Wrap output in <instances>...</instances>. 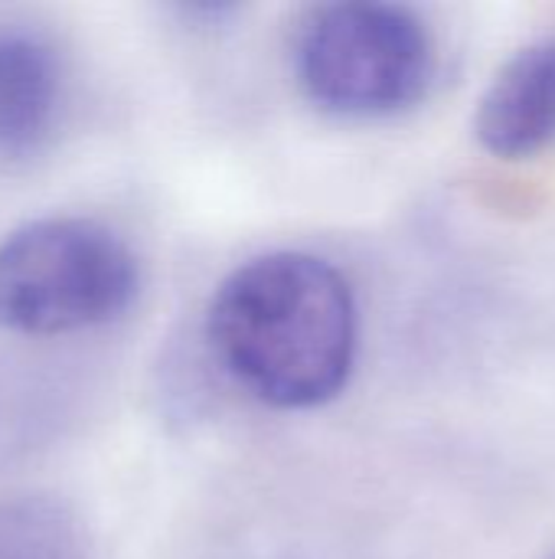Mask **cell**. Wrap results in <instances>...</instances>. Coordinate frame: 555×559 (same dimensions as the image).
Wrapping results in <instances>:
<instances>
[{
	"label": "cell",
	"instance_id": "cell-6",
	"mask_svg": "<svg viewBox=\"0 0 555 559\" xmlns=\"http://www.w3.org/2000/svg\"><path fill=\"white\" fill-rule=\"evenodd\" d=\"M82 521L56 498H0V559H85Z\"/></svg>",
	"mask_w": 555,
	"mask_h": 559
},
{
	"label": "cell",
	"instance_id": "cell-3",
	"mask_svg": "<svg viewBox=\"0 0 555 559\" xmlns=\"http://www.w3.org/2000/svg\"><path fill=\"white\" fill-rule=\"evenodd\" d=\"M141 265L105 223L46 216L0 242V328L56 337L105 328L134 305Z\"/></svg>",
	"mask_w": 555,
	"mask_h": 559
},
{
	"label": "cell",
	"instance_id": "cell-8",
	"mask_svg": "<svg viewBox=\"0 0 555 559\" xmlns=\"http://www.w3.org/2000/svg\"><path fill=\"white\" fill-rule=\"evenodd\" d=\"M543 559H555V547H553V550H550V554H546V557H543Z\"/></svg>",
	"mask_w": 555,
	"mask_h": 559
},
{
	"label": "cell",
	"instance_id": "cell-7",
	"mask_svg": "<svg viewBox=\"0 0 555 559\" xmlns=\"http://www.w3.org/2000/svg\"><path fill=\"white\" fill-rule=\"evenodd\" d=\"M272 559H314V557H272Z\"/></svg>",
	"mask_w": 555,
	"mask_h": 559
},
{
	"label": "cell",
	"instance_id": "cell-2",
	"mask_svg": "<svg viewBox=\"0 0 555 559\" xmlns=\"http://www.w3.org/2000/svg\"><path fill=\"white\" fill-rule=\"evenodd\" d=\"M301 92L330 115L376 121L419 105L435 79V36L406 3L334 0L294 29Z\"/></svg>",
	"mask_w": 555,
	"mask_h": 559
},
{
	"label": "cell",
	"instance_id": "cell-1",
	"mask_svg": "<svg viewBox=\"0 0 555 559\" xmlns=\"http://www.w3.org/2000/svg\"><path fill=\"white\" fill-rule=\"evenodd\" d=\"M219 367L272 409L337 400L357 367L360 308L350 278L324 255L275 249L229 272L206 311Z\"/></svg>",
	"mask_w": 555,
	"mask_h": 559
},
{
	"label": "cell",
	"instance_id": "cell-4",
	"mask_svg": "<svg viewBox=\"0 0 555 559\" xmlns=\"http://www.w3.org/2000/svg\"><path fill=\"white\" fill-rule=\"evenodd\" d=\"M474 134L500 160H527L555 144V36L523 46L497 69L478 102Z\"/></svg>",
	"mask_w": 555,
	"mask_h": 559
},
{
	"label": "cell",
	"instance_id": "cell-5",
	"mask_svg": "<svg viewBox=\"0 0 555 559\" xmlns=\"http://www.w3.org/2000/svg\"><path fill=\"white\" fill-rule=\"evenodd\" d=\"M62 62L56 46L26 26H0V154H33L59 118Z\"/></svg>",
	"mask_w": 555,
	"mask_h": 559
}]
</instances>
